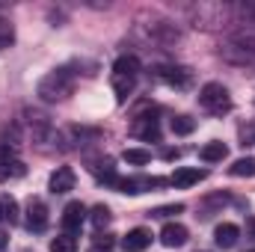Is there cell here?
Here are the masks:
<instances>
[{
	"mask_svg": "<svg viewBox=\"0 0 255 252\" xmlns=\"http://www.w3.org/2000/svg\"><path fill=\"white\" fill-rule=\"evenodd\" d=\"M74 169L71 166H60L54 175H51V193H68V190H74Z\"/></svg>",
	"mask_w": 255,
	"mask_h": 252,
	"instance_id": "11",
	"label": "cell"
},
{
	"mask_svg": "<svg viewBox=\"0 0 255 252\" xmlns=\"http://www.w3.org/2000/svg\"><path fill=\"white\" fill-rule=\"evenodd\" d=\"M92 172L101 178V181H110V184H116V172H113V160H98L95 166H92Z\"/></svg>",
	"mask_w": 255,
	"mask_h": 252,
	"instance_id": "21",
	"label": "cell"
},
{
	"mask_svg": "<svg viewBox=\"0 0 255 252\" xmlns=\"http://www.w3.org/2000/svg\"><path fill=\"white\" fill-rule=\"evenodd\" d=\"M160 80H166L169 86L184 89V86L190 83V71H187V68H163V71H160Z\"/></svg>",
	"mask_w": 255,
	"mask_h": 252,
	"instance_id": "13",
	"label": "cell"
},
{
	"mask_svg": "<svg viewBox=\"0 0 255 252\" xmlns=\"http://www.w3.org/2000/svg\"><path fill=\"white\" fill-rule=\"evenodd\" d=\"M113 92H116V101L125 104L128 95L133 92V77H119V74H113Z\"/></svg>",
	"mask_w": 255,
	"mask_h": 252,
	"instance_id": "17",
	"label": "cell"
},
{
	"mask_svg": "<svg viewBox=\"0 0 255 252\" xmlns=\"http://www.w3.org/2000/svg\"><path fill=\"white\" fill-rule=\"evenodd\" d=\"M205 178V169H193V166H181V169H175L172 172V184L175 187H181V190H187V187H193V184H199Z\"/></svg>",
	"mask_w": 255,
	"mask_h": 252,
	"instance_id": "10",
	"label": "cell"
},
{
	"mask_svg": "<svg viewBox=\"0 0 255 252\" xmlns=\"http://www.w3.org/2000/svg\"><path fill=\"white\" fill-rule=\"evenodd\" d=\"M6 244H9V235H6V232L0 229V250H6Z\"/></svg>",
	"mask_w": 255,
	"mask_h": 252,
	"instance_id": "27",
	"label": "cell"
},
{
	"mask_svg": "<svg viewBox=\"0 0 255 252\" xmlns=\"http://www.w3.org/2000/svg\"><path fill=\"white\" fill-rule=\"evenodd\" d=\"M247 232L255 238V217H250V220H247Z\"/></svg>",
	"mask_w": 255,
	"mask_h": 252,
	"instance_id": "28",
	"label": "cell"
},
{
	"mask_svg": "<svg viewBox=\"0 0 255 252\" xmlns=\"http://www.w3.org/2000/svg\"><path fill=\"white\" fill-rule=\"evenodd\" d=\"M71 92V77H68V71L60 68V71H51L48 77H42L39 80V95H42V101H60Z\"/></svg>",
	"mask_w": 255,
	"mask_h": 252,
	"instance_id": "2",
	"label": "cell"
},
{
	"mask_svg": "<svg viewBox=\"0 0 255 252\" xmlns=\"http://www.w3.org/2000/svg\"><path fill=\"white\" fill-rule=\"evenodd\" d=\"M253 252H255V250H253Z\"/></svg>",
	"mask_w": 255,
	"mask_h": 252,
	"instance_id": "30",
	"label": "cell"
},
{
	"mask_svg": "<svg viewBox=\"0 0 255 252\" xmlns=\"http://www.w3.org/2000/svg\"><path fill=\"white\" fill-rule=\"evenodd\" d=\"M83 220H86V208L80 205V202H68L63 208V229L65 235H74V232H80V226H83Z\"/></svg>",
	"mask_w": 255,
	"mask_h": 252,
	"instance_id": "4",
	"label": "cell"
},
{
	"mask_svg": "<svg viewBox=\"0 0 255 252\" xmlns=\"http://www.w3.org/2000/svg\"><path fill=\"white\" fill-rule=\"evenodd\" d=\"M130 133H133V136H139V139H148V142L154 139V142H157V139H160L157 119H151V116H139V119L130 125Z\"/></svg>",
	"mask_w": 255,
	"mask_h": 252,
	"instance_id": "8",
	"label": "cell"
},
{
	"mask_svg": "<svg viewBox=\"0 0 255 252\" xmlns=\"http://www.w3.org/2000/svg\"><path fill=\"white\" fill-rule=\"evenodd\" d=\"M187 238H190V232H187L181 223H166V226L160 229V244H163V247H169V250L184 247V244H187Z\"/></svg>",
	"mask_w": 255,
	"mask_h": 252,
	"instance_id": "5",
	"label": "cell"
},
{
	"mask_svg": "<svg viewBox=\"0 0 255 252\" xmlns=\"http://www.w3.org/2000/svg\"><path fill=\"white\" fill-rule=\"evenodd\" d=\"M172 130H175L178 136H187V133L196 130V122H193L190 116H175V119H172Z\"/></svg>",
	"mask_w": 255,
	"mask_h": 252,
	"instance_id": "23",
	"label": "cell"
},
{
	"mask_svg": "<svg viewBox=\"0 0 255 252\" xmlns=\"http://www.w3.org/2000/svg\"><path fill=\"white\" fill-rule=\"evenodd\" d=\"M151 247V232L148 229H130L122 241V250L125 252H145Z\"/></svg>",
	"mask_w": 255,
	"mask_h": 252,
	"instance_id": "7",
	"label": "cell"
},
{
	"mask_svg": "<svg viewBox=\"0 0 255 252\" xmlns=\"http://www.w3.org/2000/svg\"><path fill=\"white\" fill-rule=\"evenodd\" d=\"M89 252H110V247H98V244H95V247H92Z\"/></svg>",
	"mask_w": 255,
	"mask_h": 252,
	"instance_id": "29",
	"label": "cell"
},
{
	"mask_svg": "<svg viewBox=\"0 0 255 252\" xmlns=\"http://www.w3.org/2000/svg\"><path fill=\"white\" fill-rule=\"evenodd\" d=\"M113 74H119V77H136L139 74V60L136 57H119L116 65H113Z\"/></svg>",
	"mask_w": 255,
	"mask_h": 252,
	"instance_id": "15",
	"label": "cell"
},
{
	"mask_svg": "<svg viewBox=\"0 0 255 252\" xmlns=\"http://www.w3.org/2000/svg\"><path fill=\"white\" fill-rule=\"evenodd\" d=\"M229 154V148H226V142H208V145H202V151H199V157L205 160V163H217V160H223Z\"/></svg>",
	"mask_w": 255,
	"mask_h": 252,
	"instance_id": "14",
	"label": "cell"
},
{
	"mask_svg": "<svg viewBox=\"0 0 255 252\" xmlns=\"http://www.w3.org/2000/svg\"><path fill=\"white\" fill-rule=\"evenodd\" d=\"M184 211V205H163V208H154V211H148L151 217H169V214H181Z\"/></svg>",
	"mask_w": 255,
	"mask_h": 252,
	"instance_id": "24",
	"label": "cell"
},
{
	"mask_svg": "<svg viewBox=\"0 0 255 252\" xmlns=\"http://www.w3.org/2000/svg\"><path fill=\"white\" fill-rule=\"evenodd\" d=\"M122 160L130 163V166H145V163L151 160V151H145V148H125Z\"/></svg>",
	"mask_w": 255,
	"mask_h": 252,
	"instance_id": "19",
	"label": "cell"
},
{
	"mask_svg": "<svg viewBox=\"0 0 255 252\" xmlns=\"http://www.w3.org/2000/svg\"><path fill=\"white\" fill-rule=\"evenodd\" d=\"M51 252H77V241L74 235H60L51 241Z\"/></svg>",
	"mask_w": 255,
	"mask_h": 252,
	"instance_id": "20",
	"label": "cell"
},
{
	"mask_svg": "<svg viewBox=\"0 0 255 252\" xmlns=\"http://www.w3.org/2000/svg\"><path fill=\"white\" fill-rule=\"evenodd\" d=\"M229 175H235V178H253L255 175V157H241V160H235V163L229 166Z\"/></svg>",
	"mask_w": 255,
	"mask_h": 252,
	"instance_id": "16",
	"label": "cell"
},
{
	"mask_svg": "<svg viewBox=\"0 0 255 252\" xmlns=\"http://www.w3.org/2000/svg\"><path fill=\"white\" fill-rule=\"evenodd\" d=\"M0 223H18V202L9 193H0Z\"/></svg>",
	"mask_w": 255,
	"mask_h": 252,
	"instance_id": "12",
	"label": "cell"
},
{
	"mask_svg": "<svg viewBox=\"0 0 255 252\" xmlns=\"http://www.w3.org/2000/svg\"><path fill=\"white\" fill-rule=\"evenodd\" d=\"M199 107L214 113V116H223L232 110V98H229V89L223 83H205L199 89Z\"/></svg>",
	"mask_w": 255,
	"mask_h": 252,
	"instance_id": "1",
	"label": "cell"
},
{
	"mask_svg": "<svg viewBox=\"0 0 255 252\" xmlns=\"http://www.w3.org/2000/svg\"><path fill=\"white\" fill-rule=\"evenodd\" d=\"M178 154H181L178 148H166V151H163V157H166V160H178Z\"/></svg>",
	"mask_w": 255,
	"mask_h": 252,
	"instance_id": "26",
	"label": "cell"
},
{
	"mask_svg": "<svg viewBox=\"0 0 255 252\" xmlns=\"http://www.w3.org/2000/svg\"><path fill=\"white\" fill-rule=\"evenodd\" d=\"M27 229L30 232H45L48 229V208H45L42 199L27 202Z\"/></svg>",
	"mask_w": 255,
	"mask_h": 252,
	"instance_id": "3",
	"label": "cell"
},
{
	"mask_svg": "<svg viewBox=\"0 0 255 252\" xmlns=\"http://www.w3.org/2000/svg\"><path fill=\"white\" fill-rule=\"evenodd\" d=\"M12 42V24L0 18V45H9Z\"/></svg>",
	"mask_w": 255,
	"mask_h": 252,
	"instance_id": "25",
	"label": "cell"
},
{
	"mask_svg": "<svg viewBox=\"0 0 255 252\" xmlns=\"http://www.w3.org/2000/svg\"><path fill=\"white\" fill-rule=\"evenodd\" d=\"M92 226H95L98 232H101L104 226H110V208H107V205H95V208H92Z\"/></svg>",
	"mask_w": 255,
	"mask_h": 252,
	"instance_id": "22",
	"label": "cell"
},
{
	"mask_svg": "<svg viewBox=\"0 0 255 252\" xmlns=\"http://www.w3.org/2000/svg\"><path fill=\"white\" fill-rule=\"evenodd\" d=\"M160 184H166V181L163 178H116L113 187H119V193L136 196V193H145V190H151V187H160Z\"/></svg>",
	"mask_w": 255,
	"mask_h": 252,
	"instance_id": "6",
	"label": "cell"
},
{
	"mask_svg": "<svg viewBox=\"0 0 255 252\" xmlns=\"http://www.w3.org/2000/svg\"><path fill=\"white\" fill-rule=\"evenodd\" d=\"M238 238H241V229H238L235 223H220L217 232H214V241H217L220 250H232V247L238 244Z\"/></svg>",
	"mask_w": 255,
	"mask_h": 252,
	"instance_id": "9",
	"label": "cell"
},
{
	"mask_svg": "<svg viewBox=\"0 0 255 252\" xmlns=\"http://www.w3.org/2000/svg\"><path fill=\"white\" fill-rule=\"evenodd\" d=\"M24 163L21 160H3L0 163V181H6V178H24Z\"/></svg>",
	"mask_w": 255,
	"mask_h": 252,
	"instance_id": "18",
	"label": "cell"
}]
</instances>
